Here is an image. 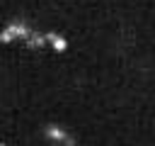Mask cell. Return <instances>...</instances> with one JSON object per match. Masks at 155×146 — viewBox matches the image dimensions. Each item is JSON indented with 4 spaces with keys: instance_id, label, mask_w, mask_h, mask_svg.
I'll return each mask as SVG.
<instances>
[{
    "instance_id": "1",
    "label": "cell",
    "mask_w": 155,
    "mask_h": 146,
    "mask_svg": "<svg viewBox=\"0 0 155 146\" xmlns=\"http://www.w3.org/2000/svg\"><path fill=\"white\" fill-rule=\"evenodd\" d=\"M31 34V29L24 24V22H10L2 32H0V44H10L15 39H27Z\"/></svg>"
},
{
    "instance_id": "2",
    "label": "cell",
    "mask_w": 155,
    "mask_h": 146,
    "mask_svg": "<svg viewBox=\"0 0 155 146\" xmlns=\"http://www.w3.org/2000/svg\"><path fill=\"white\" fill-rule=\"evenodd\" d=\"M44 36H46V44L53 46V51L63 54V51L68 49V39H65V36H61V34H56V32H46Z\"/></svg>"
},
{
    "instance_id": "3",
    "label": "cell",
    "mask_w": 155,
    "mask_h": 146,
    "mask_svg": "<svg viewBox=\"0 0 155 146\" xmlns=\"http://www.w3.org/2000/svg\"><path fill=\"white\" fill-rule=\"evenodd\" d=\"M44 134H46L51 141H65V144H75L73 139H68L65 129H61V127H56V124H48V127L44 129Z\"/></svg>"
},
{
    "instance_id": "4",
    "label": "cell",
    "mask_w": 155,
    "mask_h": 146,
    "mask_svg": "<svg viewBox=\"0 0 155 146\" xmlns=\"http://www.w3.org/2000/svg\"><path fill=\"white\" fill-rule=\"evenodd\" d=\"M24 41H27V46H29V49H41V46L46 44V36H44V34H34V32H31Z\"/></svg>"
}]
</instances>
